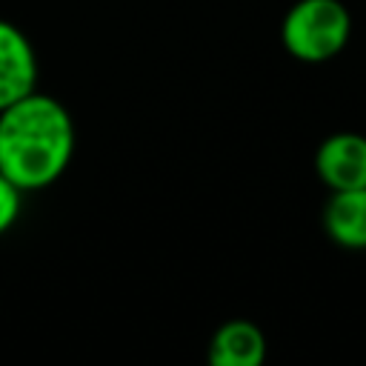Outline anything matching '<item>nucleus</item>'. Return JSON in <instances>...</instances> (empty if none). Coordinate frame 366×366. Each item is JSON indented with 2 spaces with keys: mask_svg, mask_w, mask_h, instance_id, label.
<instances>
[{
  "mask_svg": "<svg viewBox=\"0 0 366 366\" xmlns=\"http://www.w3.org/2000/svg\"><path fill=\"white\" fill-rule=\"evenodd\" d=\"M352 37V14L340 0H297L283 23V49L303 63L332 60Z\"/></svg>",
  "mask_w": 366,
  "mask_h": 366,
  "instance_id": "obj_2",
  "label": "nucleus"
},
{
  "mask_svg": "<svg viewBox=\"0 0 366 366\" xmlns=\"http://www.w3.org/2000/svg\"><path fill=\"white\" fill-rule=\"evenodd\" d=\"M323 229L343 249H366V189L332 192L323 209Z\"/></svg>",
  "mask_w": 366,
  "mask_h": 366,
  "instance_id": "obj_6",
  "label": "nucleus"
},
{
  "mask_svg": "<svg viewBox=\"0 0 366 366\" xmlns=\"http://www.w3.org/2000/svg\"><path fill=\"white\" fill-rule=\"evenodd\" d=\"M37 89V54L29 37L0 17V109Z\"/></svg>",
  "mask_w": 366,
  "mask_h": 366,
  "instance_id": "obj_4",
  "label": "nucleus"
},
{
  "mask_svg": "<svg viewBox=\"0 0 366 366\" xmlns=\"http://www.w3.org/2000/svg\"><path fill=\"white\" fill-rule=\"evenodd\" d=\"M206 357L212 366H260L266 337L252 320H226L214 329Z\"/></svg>",
  "mask_w": 366,
  "mask_h": 366,
  "instance_id": "obj_5",
  "label": "nucleus"
},
{
  "mask_svg": "<svg viewBox=\"0 0 366 366\" xmlns=\"http://www.w3.org/2000/svg\"><path fill=\"white\" fill-rule=\"evenodd\" d=\"M315 172L329 192L366 189V134H329L315 152Z\"/></svg>",
  "mask_w": 366,
  "mask_h": 366,
  "instance_id": "obj_3",
  "label": "nucleus"
},
{
  "mask_svg": "<svg viewBox=\"0 0 366 366\" xmlns=\"http://www.w3.org/2000/svg\"><path fill=\"white\" fill-rule=\"evenodd\" d=\"M20 203H23V192L0 172V234H6L17 223L20 209H23Z\"/></svg>",
  "mask_w": 366,
  "mask_h": 366,
  "instance_id": "obj_7",
  "label": "nucleus"
},
{
  "mask_svg": "<svg viewBox=\"0 0 366 366\" xmlns=\"http://www.w3.org/2000/svg\"><path fill=\"white\" fill-rule=\"evenodd\" d=\"M71 154L74 120L57 97L34 89L0 109V172L23 194L51 186Z\"/></svg>",
  "mask_w": 366,
  "mask_h": 366,
  "instance_id": "obj_1",
  "label": "nucleus"
}]
</instances>
